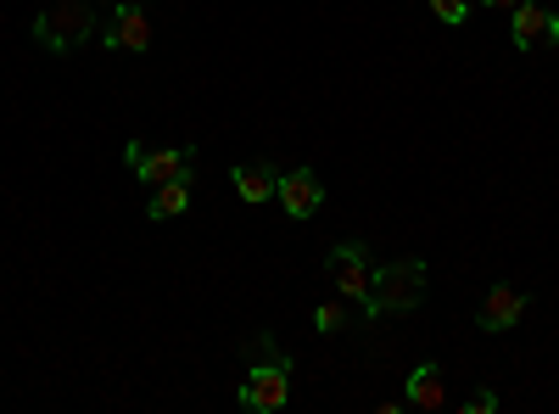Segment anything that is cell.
<instances>
[{
    "instance_id": "1",
    "label": "cell",
    "mask_w": 559,
    "mask_h": 414,
    "mask_svg": "<svg viewBox=\"0 0 559 414\" xmlns=\"http://www.w3.org/2000/svg\"><path fill=\"white\" fill-rule=\"evenodd\" d=\"M252 370L241 376V392H236V403L247 409V414H280L292 403V353H280L269 336H258L252 342Z\"/></svg>"
},
{
    "instance_id": "2",
    "label": "cell",
    "mask_w": 559,
    "mask_h": 414,
    "mask_svg": "<svg viewBox=\"0 0 559 414\" xmlns=\"http://www.w3.org/2000/svg\"><path fill=\"white\" fill-rule=\"evenodd\" d=\"M426 303V263L419 258H392L369 274V314H414Z\"/></svg>"
},
{
    "instance_id": "3",
    "label": "cell",
    "mask_w": 559,
    "mask_h": 414,
    "mask_svg": "<svg viewBox=\"0 0 559 414\" xmlns=\"http://www.w3.org/2000/svg\"><path fill=\"white\" fill-rule=\"evenodd\" d=\"M90 34H96V7H90V0H57V7H45L34 17V45L51 57L79 51Z\"/></svg>"
},
{
    "instance_id": "4",
    "label": "cell",
    "mask_w": 559,
    "mask_h": 414,
    "mask_svg": "<svg viewBox=\"0 0 559 414\" xmlns=\"http://www.w3.org/2000/svg\"><path fill=\"white\" fill-rule=\"evenodd\" d=\"M324 269H331L336 292L364 314V326H369V319H376V314H369V274H376V269H369V252L358 241H336L331 252H324Z\"/></svg>"
},
{
    "instance_id": "5",
    "label": "cell",
    "mask_w": 559,
    "mask_h": 414,
    "mask_svg": "<svg viewBox=\"0 0 559 414\" xmlns=\"http://www.w3.org/2000/svg\"><path fill=\"white\" fill-rule=\"evenodd\" d=\"M123 163L140 186H163V179H179V174H197V146H157L146 152L140 141L123 146Z\"/></svg>"
},
{
    "instance_id": "6",
    "label": "cell",
    "mask_w": 559,
    "mask_h": 414,
    "mask_svg": "<svg viewBox=\"0 0 559 414\" xmlns=\"http://www.w3.org/2000/svg\"><path fill=\"white\" fill-rule=\"evenodd\" d=\"M102 45H107V51H146V45H152L146 0H123V7H112L107 28H102Z\"/></svg>"
},
{
    "instance_id": "7",
    "label": "cell",
    "mask_w": 559,
    "mask_h": 414,
    "mask_svg": "<svg viewBox=\"0 0 559 414\" xmlns=\"http://www.w3.org/2000/svg\"><path fill=\"white\" fill-rule=\"evenodd\" d=\"M509 39H515V51H537V45H559V17L548 12V0H521L515 12H509Z\"/></svg>"
},
{
    "instance_id": "8",
    "label": "cell",
    "mask_w": 559,
    "mask_h": 414,
    "mask_svg": "<svg viewBox=\"0 0 559 414\" xmlns=\"http://www.w3.org/2000/svg\"><path fill=\"white\" fill-rule=\"evenodd\" d=\"M526 292L521 286H492L487 297H481V308H476V326L487 331V336H503V331H515L521 326V314H526Z\"/></svg>"
},
{
    "instance_id": "9",
    "label": "cell",
    "mask_w": 559,
    "mask_h": 414,
    "mask_svg": "<svg viewBox=\"0 0 559 414\" xmlns=\"http://www.w3.org/2000/svg\"><path fill=\"white\" fill-rule=\"evenodd\" d=\"M280 208L292 218H313L324 208V179L313 168H286L280 174Z\"/></svg>"
},
{
    "instance_id": "10",
    "label": "cell",
    "mask_w": 559,
    "mask_h": 414,
    "mask_svg": "<svg viewBox=\"0 0 559 414\" xmlns=\"http://www.w3.org/2000/svg\"><path fill=\"white\" fill-rule=\"evenodd\" d=\"M229 186H236V197H241L247 208H263V202H274V197H280V168H274V163H263V157L236 163V168H229Z\"/></svg>"
},
{
    "instance_id": "11",
    "label": "cell",
    "mask_w": 559,
    "mask_h": 414,
    "mask_svg": "<svg viewBox=\"0 0 559 414\" xmlns=\"http://www.w3.org/2000/svg\"><path fill=\"white\" fill-rule=\"evenodd\" d=\"M403 403H408V409H426V414L448 409V381H442V364H437V358L414 364V376H408V392H403Z\"/></svg>"
},
{
    "instance_id": "12",
    "label": "cell",
    "mask_w": 559,
    "mask_h": 414,
    "mask_svg": "<svg viewBox=\"0 0 559 414\" xmlns=\"http://www.w3.org/2000/svg\"><path fill=\"white\" fill-rule=\"evenodd\" d=\"M191 186H197V174H179V179H163V186H152L146 218H152V224H168V218H179L185 208H191Z\"/></svg>"
},
{
    "instance_id": "13",
    "label": "cell",
    "mask_w": 559,
    "mask_h": 414,
    "mask_svg": "<svg viewBox=\"0 0 559 414\" xmlns=\"http://www.w3.org/2000/svg\"><path fill=\"white\" fill-rule=\"evenodd\" d=\"M353 326H364V314H358L347 297L319 303V308H313V331H319V336H342V331H353Z\"/></svg>"
},
{
    "instance_id": "14",
    "label": "cell",
    "mask_w": 559,
    "mask_h": 414,
    "mask_svg": "<svg viewBox=\"0 0 559 414\" xmlns=\"http://www.w3.org/2000/svg\"><path fill=\"white\" fill-rule=\"evenodd\" d=\"M431 12H437V23L459 28V23H471V0H431Z\"/></svg>"
},
{
    "instance_id": "15",
    "label": "cell",
    "mask_w": 559,
    "mask_h": 414,
    "mask_svg": "<svg viewBox=\"0 0 559 414\" xmlns=\"http://www.w3.org/2000/svg\"><path fill=\"white\" fill-rule=\"evenodd\" d=\"M459 414H498V392H487V387H481V392H471V398L459 403Z\"/></svg>"
},
{
    "instance_id": "16",
    "label": "cell",
    "mask_w": 559,
    "mask_h": 414,
    "mask_svg": "<svg viewBox=\"0 0 559 414\" xmlns=\"http://www.w3.org/2000/svg\"><path fill=\"white\" fill-rule=\"evenodd\" d=\"M487 7H492V12H515V7H521V0H487Z\"/></svg>"
}]
</instances>
